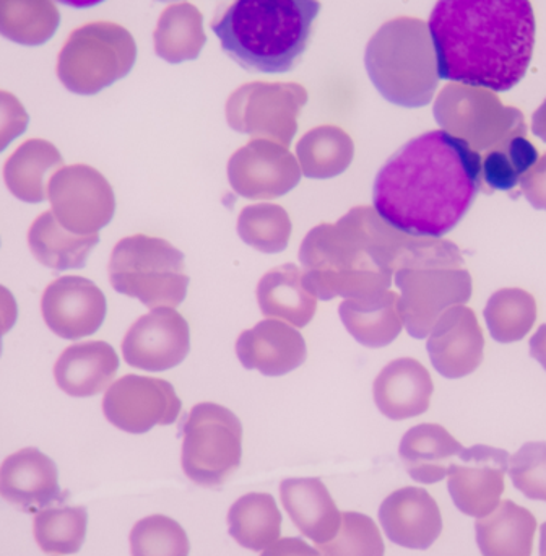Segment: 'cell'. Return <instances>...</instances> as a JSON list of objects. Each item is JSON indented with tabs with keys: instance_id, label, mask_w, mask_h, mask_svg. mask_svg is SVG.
Segmentation results:
<instances>
[{
	"instance_id": "24",
	"label": "cell",
	"mask_w": 546,
	"mask_h": 556,
	"mask_svg": "<svg viewBox=\"0 0 546 556\" xmlns=\"http://www.w3.org/2000/svg\"><path fill=\"white\" fill-rule=\"evenodd\" d=\"M119 369V358L106 342L75 343L54 366L59 388L72 397H93L103 392Z\"/></svg>"
},
{
	"instance_id": "43",
	"label": "cell",
	"mask_w": 546,
	"mask_h": 556,
	"mask_svg": "<svg viewBox=\"0 0 546 556\" xmlns=\"http://www.w3.org/2000/svg\"><path fill=\"white\" fill-rule=\"evenodd\" d=\"M519 185L532 207L546 212V155L522 176Z\"/></svg>"
},
{
	"instance_id": "6",
	"label": "cell",
	"mask_w": 546,
	"mask_h": 556,
	"mask_svg": "<svg viewBox=\"0 0 546 556\" xmlns=\"http://www.w3.org/2000/svg\"><path fill=\"white\" fill-rule=\"evenodd\" d=\"M365 64L379 93L397 106H427L436 93V52L421 20L402 16L384 23L369 39Z\"/></svg>"
},
{
	"instance_id": "19",
	"label": "cell",
	"mask_w": 546,
	"mask_h": 556,
	"mask_svg": "<svg viewBox=\"0 0 546 556\" xmlns=\"http://www.w3.org/2000/svg\"><path fill=\"white\" fill-rule=\"evenodd\" d=\"M379 522L392 544L410 551H428L443 532V516L424 489L395 490L379 508Z\"/></svg>"
},
{
	"instance_id": "26",
	"label": "cell",
	"mask_w": 546,
	"mask_h": 556,
	"mask_svg": "<svg viewBox=\"0 0 546 556\" xmlns=\"http://www.w3.org/2000/svg\"><path fill=\"white\" fill-rule=\"evenodd\" d=\"M339 314L350 336L369 349L388 346L404 327L398 294L394 291L345 300L340 304Z\"/></svg>"
},
{
	"instance_id": "42",
	"label": "cell",
	"mask_w": 546,
	"mask_h": 556,
	"mask_svg": "<svg viewBox=\"0 0 546 556\" xmlns=\"http://www.w3.org/2000/svg\"><path fill=\"white\" fill-rule=\"evenodd\" d=\"M29 116L18 98L0 91V152L28 127Z\"/></svg>"
},
{
	"instance_id": "39",
	"label": "cell",
	"mask_w": 546,
	"mask_h": 556,
	"mask_svg": "<svg viewBox=\"0 0 546 556\" xmlns=\"http://www.w3.org/2000/svg\"><path fill=\"white\" fill-rule=\"evenodd\" d=\"M191 544L185 529L168 516L140 519L130 532L132 556H189Z\"/></svg>"
},
{
	"instance_id": "48",
	"label": "cell",
	"mask_w": 546,
	"mask_h": 556,
	"mask_svg": "<svg viewBox=\"0 0 546 556\" xmlns=\"http://www.w3.org/2000/svg\"><path fill=\"white\" fill-rule=\"evenodd\" d=\"M55 2L74 7V9H88V7L98 5V3L104 2V0H55Z\"/></svg>"
},
{
	"instance_id": "22",
	"label": "cell",
	"mask_w": 546,
	"mask_h": 556,
	"mask_svg": "<svg viewBox=\"0 0 546 556\" xmlns=\"http://www.w3.org/2000/svg\"><path fill=\"white\" fill-rule=\"evenodd\" d=\"M430 372L414 358H398L389 363L374 381L376 407L394 421L423 415L430 408L433 395Z\"/></svg>"
},
{
	"instance_id": "45",
	"label": "cell",
	"mask_w": 546,
	"mask_h": 556,
	"mask_svg": "<svg viewBox=\"0 0 546 556\" xmlns=\"http://www.w3.org/2000/svg\"><path fill=\"white\" fill-rule=\"evenodd\" d=\"M16 317H18V306L15 298L10 290L0 285V355H2V337L15 326Z\"/></svg>"
},
{
	"instance_id": "40",
	"label": "cell",
	"mask_w": 546,
	"mask_h": 556,
	"mask_svg": "<svg viewBox=\"0 0 546 556\" xmlns=\"http://www.w3.org/2000/svg\"><path fill=\"white\" fill-rule=\"evenodd\" d=\"M322 556H384L378 526L361 513H342V525L333 541L319 545Z\"/></svg>"
},
{
	"instance_id": "1",
	"label": "cell",
	"mask_w": 546,
	"mask_h": 556,
	"mask_svg": "<svg viewBox=\"0 0 546 556\" xmlns=\"http://www.w3.org/2000/svg\"><path fill=\"white\" fill-rule=\"evenodd\" d=\"M482 186V155L444 130H431L382 166L372 202L402 233L443 238L466 217Z\"/></svg>"
},
{
	"instance_id": "2",
	"label": "cell",
	"mask_w": 546,
	"mask_h": 556,
	"mask_svg": "<svg viewBox=\"0 0 546 556\" xmlns=\"http://www.w3.org/2000/svg\"><path fill=\"white\" fill-rule=\"evenodd\" d=\"M428 29L440 78L454 84L511 90L534 54L529 0H437Z\"/></svg>"
},
{
	"instance_id": "27",
	"label": "cell",
	"mask_w": 546,
	"mask_h": 556,
	"mask_svg": "<svg viewBox=\"0 0 546 556\" xmlns=\"http://www.w3.org/2000/svg\"><path fill=\"white\" fill-rule=\"evenodd\" d=\"M537 519L529 509L506 500L475 525L483 556H532Z\"/></svg>"
},
{
	"instance_id": "30",
	"label": "cell",
	"mask_w": 546,
	"mask_h": 556,
	"mask_svg": "<svg viewBox=\"0 0 546 556\" xmlns=\"http://www.w3.org/2000/svg\"><path fill=\"white\" fill-rule=\"evenodd\" d=\"M98 241H100L98 235L81 237L65 230L55 220L52 212H46L41 217L36 218L28 233L29 250L36 261L59 273L85 267Z\"/></svg>"
},
{
	"instance_id": "10",
	"label": "cell",
	"mask_w": 546,
	"mask_h": 556,
	"mask_svg": "<svg viewBox=\"0 0 546 556\" xmlns=\"http://www.w3.org/2000/svg\"><path fill=\"white\" fill-rule=\"evenodd\" d=\"M182 431V472L195 485L215 489L240 469L243 425L230 408L212 402L198 404Z\"/></svg>"
},
{
	"instance_id": "3",
	"label": "cell",
	"mask_w": 546,
	"mask_h": 556,
	"mask_svg": "<svg viewBox=\"0 0 546 556\" xmlns=\"http://www.w3.org/2000/svg\"><path fill=\"white\" fill-rule=\"evenodd\" d=\"M374 207H355L337 224L313 228L300 248L303 285L317 300L366 298L388 291L410 241Z\"/></svg>"
},
{
	"instance_id": "47",
	"label": "cell",
	"mask_w": 546,
	"mask_h": 556,
	"mask_svg": "<svg viewBox=\"0 0 546 556\" xmlns=\"http://www.w3.org/2000/svg\"><path fill=\"white\" fill-rule=\"evenodd\" d=\"M532 132L546 142V100L532 117Z\"/></svg>"
},
{
	"instance_id": "34",
	"label": "cell",
	"mask_w": 546,
	"mask_h": 556,
	"mask_svg": "<svg viewBox=\"0 0 546 556\" xmlns=\"http://www.w3.org/2000/svg\"><path fill=\"white\" fill-rule=\"evenodd\" d=\"M61 13L54 0H0V35L22 46H41L54 36Z\"/></svg>"
},
{
	"instance_id": "36",
	"label": "cell",
	"mask_w": 546,
	"mask_h": 556,
	"mask_svg": "<svg viewBox=\"0 0 546 556\" xmlns=\"http://www.w3.org/2000/svg\"><path fill=\"white\" fill-rule=\"evenodd\" d=\"M88 513L81 506L46 508L36 515L35 539L45 554L74 555L87 535Z\"/></svg>"
},
{
	"instance_id": "21",
	"label": "cell",
	"mask_w": 546,
	"mask_h": 556,
	"mask_svg": "<svg viewBox=\"0 0 546 556\" xmlns=\"http://www.w3.org/2000/svg\"><path fill=\"white\" fill-rule=\"evenodd\" d=\"M237 355L246 369H257L264 376H283L300 368L307 352L300 330L283 320L266 319L241 333Z\"/></svg>"
},
{
	"instance_id": "46",
	"label": "cell",
	"mask_w": 546,
	"mask_h": 556,
	"mask_svg": "<svg viewBox=\"0 0 546 556\" xmlns=\"http://www.w3.org/2000/svg\"><path fill=\"white\" fill-rule=\"evenodd\" d=\"M531 355L546 369V324L532 337Z\"/></svg>"
},
{
	"instance_id": "49",
	"label": "cell",
	"mask_w": 546,
	"mask_h": 556,
	"mask_svg": "<svg viewBox=\"0 0 546 556\" xmlns=\"http://www.w3.org/2000/svg\"><path fill=\"white\" fill-rule=\"evenodd\" d=\"M541 556H546V522L541 528Z\"/></svg>"
},
{
	"instance_id": "25",
	"label": "cell",
	"mask_w": 546,
	"mask_h": 556,
	"mask_svg": "<svg viewBox=\"0 0 546 556\" xmlns=\"http://www.w3.org/2000/svg\"><path fill=\"white\" fill-rule=\"evenodd\" d=\"M466 450L446 428L423 424L402 438L398 456L415 482L433 485L446 479L450 464Z\"/></svg>"
},
{
	"instance_id": "5",
	"label": "cell",
	"mask_w": 546,
	"mask_h": 556,
	"mask_svg": "<svg viewBox=\"0 0 546 556\" xmlns=\"http://www.w3.org/2000/svg\"><path fill=\"white\" fill-rule=\"evenodd\" d=\"M459 248L441 238L411 237L395 267L402 323L414 339L430 336L450 307L472 296V277Z\"/></svg>"
},
{
	"instance_id": "7",
	"label": "cell",
	"mask_w": 546,
	"mask_h": 556,
	"mask_svg": "<svg viewBox=\"0 0 546 556\" xmlns=\"http://www.w3.org/2000/svg\"><path fill=\"white\" fill-rule=\"evenodd\" d=\"M185 254L162 238H124L110 261V280L117 293L142 301L150 309L176 307L186 300L189 277Z\"/></svg>"
},
{
	"instance_id": "17",
	"label": "cell",
	"mask_w": 546,
	"mask_h": 556,
	"mask_svg": "<svg viewBox=\"0 0 546 556\" xmlns=\"http://www.w3.org/2000/svg\"><path fill=\"white\" fill-rule=\"evenodd\" d=\"M41 311L55 336L78 340L100 329L106 317V298L88 278L62 277L46 288Z\"/></svg>"
},
{
	"instance_id": "20",
	"label": "cell",
	"mask_w": 546,
	"mask_h": 556,
	"mask_svg": "<svg viewBox=\"0 0 546 556\" xmlns=\"http://www.w3.org/2000/svg\"><path fill=\"white\" fill-rule=\"evenodd\" d=\"M0 496L26 513L45 509L64 498L58 467L36 447L12 454L0 466Z\"/></svg>"
},
{
	"instance_id": "4",
	"label": "cell",
	"mask_w": 546,
	"mask_h": 556,
	"mask_svg": "<svg viewBox=\"0 0 546 556\" xmlns=\"http://www.w3.org/2000/svg\"><path fill=\"white\" fill-rule=\"evenodd\" d=\"M319 12L317 0H234L212 29L241 67L284 74L306 51Z\"/></svg>"
},
{
	"instance_id": "9",
	"label": "cell",
	"mask_w": 546,
	"mask_h": 556,
	"mask_svg": "<svg viewBox=\"0 0 546 556\" xmlns=\"http://www.w3.org/2000/svg\"><path fill=\"white\" fill-rule=\"evenodd\" d=\"M433 113L444 132L479 153L528 136L524 114L518 108L505 106L488 88L449 84L437 94Z\"/></svg>"
},
{
	"instance_id": "11",
	"label": "cell",
	"mask_w": 546,
	"mask_h": 556,
	"mask_svg": "<svg viewBox=\"0 0 546 556\" xmlns=\"http://www.w3.org/2000/svg\"><path fill=\"white\" fill-rule=\"evenodd\" d=\"M307 91L297 84H254L238 88L227 103L228 126L253 139L290 147Z\"/></svg>"
},
{
	"instance_id": "23",
	"label": "cell",
	"mask_w": 546,
	"mask_h": 556,
	"mask_svg": "<svg viewBox=\"0 0 546 556\" xmlns=\"http://www.w3.org/2000/svg\"><path fill=\"white\" fill-rule=\"evenodd\" d=\"M280 498L293 525L317 545L335 539L342 525L329 490L320 479H287L280 483Z\"/></svg>"
},
{
	"instance_id": "16",
	"label": "cell",
	"mask_w": 546,
	"mask_h": 556,
	"mask_svg": "<svg viewBox=\"0 0 546 556\" xmlns=\"http://www.w3.org/2000/svg\"><path fill=\"white\" fill-rule=\"evenodd\" d=\"M191 350L189 324L175 307L162 306L140 317L123 342L127 365L143 371H166L181 365Z\"/></svg>"
},
{
	"instance_id": "28",
	"label": "cell",
	"mask_w": 546,
	"mask_h": 556,
	"mask_svg": "<svg viewBox=\"0 0 546 556\" xmlns=\"http://www.w3.org/2000/svg\"><path fill=\"white\" fill-rule=\"evenodd\" d=\"M61 153L41 139L28 140L20 146L3 166V181L20 201L39 204L48 198V179L62 168Z\"/></svg>"
},
{
	"instance_id": "12",
	"label": "cell",
	"mask_w": 546,
	"mask_h": 556,
	"mask_svg": "<svg viewBox=\"0 0 546 556\" xmlns=\"http://www.w3.org/2000/svg\"><path fill=\"white\" fill-rule=\"evenodd\" d=\"M55 220L74 235L90 237L114 217L116 199L107 179L87 165L62 166L48 185Z\"/></svg>"
},
{
	"instance_id": "44",
	"label": "cell",
	"mask_w": 546,
	"mask_h": 556,
	"mask_svg": "<svg viewBox=\"0 0 546 556\" xmlns=\"http://www.w3.org/2000/svg\"><path fill=\"white\" fill-rule=\"evenodd\" d=\"M261 556H322L319 551L307 545L303 539H278L275 544L267 547Z\"/></svg>"
},
{
	"instance_id": "32",
	"label": "cell",
	"mask_w": 546,
	"mask_h": 556,
	"mask_svg": "<svg viewBox=\"0 0 546 556\" xmlns=\"http://www.w3.org/2000/svg\"><path fill=\"white\" fill-rule=\"evenodd\" d=\"M156 55L169 64L194 61L205 46L204 16L192 3L169 5L160 16L155 35Z\"/></svg>"
},
{
	"instance_id": "29",
	"label": "cell",
	"mask_w": 546,
	"mask_h": 556,
	"mask_svg": "<svg viewBox=\"0 0 546 556\" xmlns=\"http://www.w3.org/2000/svg\"><path fill=\"white\" fill-rule=\"evenodd\" d=\"M257 303L264 316L306 327L317 309V298L304 288L303 274L294 264L270 270L257 285Z\"/></svg>"
},
{
	"instance_id": "37",
	"label": "cell",
	"mask_w": 546,
	"mask_h": 556,
	"mask_svg": "<svg viewBox=\"0 0 546 556\" xmlns=\"http://www.w3.org/2000/svg\"><path fill=\"white\" fill-rule=\"evenodd\" d=\"M537 162V149L525 137H515L483 156V185L490 192L512 191Z\"/></svg>"
},
{
	"instance_id": "41",
	"label": "cell",
	"mask_w": 546,
	"mask_h": 556,
	"mask_svg": "<svg viewBox=\"0 0 546 556\" xmlns=\"http://www.w3.org/2000/svg\"><path fill=\"white\" fill-rule=\"evenodd\" d=\"M512 485L525 498L546 503V443H528L509 459Z\"/></svg>"
},
{
	"instance_id": "14",
	"label": "cell",
	"mask_w": 546,
	"mask_h": 556,
	"mask_svg": "<svg viewBox=\"0 0 546 556\" xmlns=\"http://www.w3.org/2000/svg\"><path fill=\"white\" fill-rule=\"evenodd\" d=\"M508 470V451L483 444L464 450L447 473V490L456 508L475 519L492 515L501 503Z\"/></svg>"
},
{
	"instance_id": "8",
	"label": "cell",
	"mask_w": 546,
	"mask_h": 556,
	"mask_svg": "<svg viewBox=\"0 0 546 556\" xmlns=\"http://www.w3.org/2000/svg\"><path fill=\"white\" fill-rule=\"evenodd\" d=\"M132 35L116 23H90L68 36L58 61L59 80L72 93L97 94L136 64Z\"/></svg>"
},
{
	"instance_id": "18",
	"label": "cell",
	"mask_w": 546,
	"mask_h": 556,
	"mask_svg": "<svg viewBox=\"0 0 546 556\" xmlns=\"http://www.w3.org/2000/svg\"><path fill=\"white\" fill-rule=\"evenodd\" d=\"M482 329L470 307L447 309L428 336L427 349L431 363L444 378L459 379L479 368L483 359Z\"/></svg>"
},
{
	"instance_id": "13",
	"label": "cell",
	"mask_w": 546,
	"mask_h": 556,
	"mask_svg": "<svg viewBox=\"0 0 546 556\" xmlns=\"http://www.w3.org/2000/svg\"><path fill=\"white\" fill-rule=\"evenodd\" d=\"M106 420L130 434L168 427L181 414L175 388L163 379L129 375L111 384L103 399Z\"/></svg>"
},
{
	"instance_id": "31",
	"label": "cell",
	"mask_w": 546,
	"mask_h": 556,
	"mask_svg": "<svg viewBox=\"0 0 546 556\" xmlns=\"http://www.w3.org/2000/svg\"><path fill=\"white\" fill-rule=\"evenodd\" d=\"M281 513L270 493H247L228 511L230 535L251 552L266 551L281 534Z\"/></svg>"
},
{
	"instance_id": "15",
	"label": "cell",
	"mask_w": 546,
	"mask_h": 556,
	"mask_svg": "<svg viewBox=\"0 0 546 556\" xmlns=\"http://www.w3.org/2000/svg\"><path fill=\"white\" fill-rule=\"evenodd\" d=\"M301 175L290 150L272 140L254 139L228 163L231 188L251 201H269L288 194L296 188Z\"/></svg>"
},
{
	"instance_id": "33",
	"label": "cell",
	"mask_w": 546,
	"mask_h": 556,
	"mask_svg": "<svg viewBox=\"0 0 546 556\" xmlns=\"http://www.w3.org/2000/svg\"><path fill=\"white\" fill-rule=\"evenodd\" d=\"M355 146L352 137L335 126H320L301 137L296 160L301 173L310 179H330L352 165Z\"/></svg>"
},
{
	"instance_id": "35",
	"label": "cell",
	"mask_w": 546,
	"mask_h": 556,
	"mask_svg": "<svg viewBox=\"0 0 546 556\" xmlns=\"http://www.w3.org/2000/svg\"><path fill=\"white\" fill-rule=\"evenodd\" d=\"M537 319L534 296L521 288L496 291L485 307V320L496 342L512 343L524 339Z\"/></svg>"
},
{
	"instance_id": "38",
	"label": "cell",
	"mask_w": 546,
	"mask_h": 556,
	"mask_svg": "<svg viewBox=\"0 0 546 556\" xmlns=\"http://www.w3.org/2000/svg\"><path fill=\"white\" fill-rule=\"evenodd\" d=\"M238 233L247 247L259 253L278 254L287 250L291 237V220L280 205H250L241 212Z\"/></svg>"
}]
</instances>
